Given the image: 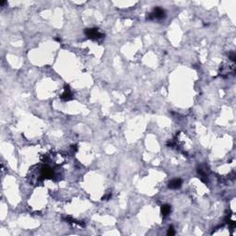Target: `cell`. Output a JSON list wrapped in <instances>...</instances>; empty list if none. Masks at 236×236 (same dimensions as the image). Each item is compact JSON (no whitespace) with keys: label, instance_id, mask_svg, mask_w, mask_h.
<instances>
[{"label":"cell","instance_id":"6da1fadb","mask_svg":"<svg viewBox=\"0 0 236 236\" xmlns=\"http://www.w3.org/2000/svg\"><path fill=\"white\" fill-rule=\"evenodd\" d=\"M85 35L92 40H101L104 37V34L97 29V28H91L85 30Z\"/></svg>","mask_w":236,"mask_h":236},{"label":"cell","instance_id":"7a4b0ae2","mask_svg":"<svg viewBox=\"0 0 236 236\" xmlns=\"http://www.w3.org/2000/svg\"><path fill=\"white\" fill-rule=\"evenodd\" d=\"M234 71H235L234 63L229 65H222L221 67V69H219V75L223 77H228L230 75H233Z\"/></svg>","mask_w":236,"mask_h":236},{"label":"cell","instance_id":"3957f363","mask_svg":"<svg viewBox=\"0 0 236 236\" xmlns=\"http://www.w3.org/2000/svg\"><path fill=\"white\" fill-rule=\"evenodd\" d=\"M165 11L161 9V7H156V9H154V10L152 12H151L149 14H148L147 16V19L148 20H161V19H163L165 18Z\"/></svg>","mask_w":236,"mask_h":236},{"label":"cell","instance_id":"277c9868","mask_svg":"<svg viewBox=\"0 0 236 236\" xmlns=\"http://www.w3.org/2000/svg\"><path fill=\"white\" fill-rule=\"evenodd\" d=\"M61 99L63 101H70L73 99V94H72V91L70 90L69 86L68 85H65V89H64V92L61 94Z\"/></svg>","mask_w":236,"mask_h":236},{"label":"cell","instance_id":"5b68a950","mask_svg":"<svg viewBox=\"0 0 236 236\" xmlns=\"http://www.w3.org/2000/svg\"><path fill=\"white\" fill-rule=\"evenodd\" d=\"M181 185H182V180L179 178L172 180L168 184V187L171 188V189H178V188L181 187Z\"/></svg>","mask_w":236,"mask_h":236},{"label":"cell","instance_id":"8992f818","mask_svg":"<svg viewBox=\"0 0 236 236\" xmlns=\"http://www.w3.org/2000/svg\"><path fill=\"white\" fill-rule=\"evenodd\" d=\"M171 206L170 205H163L161 206V215L162 217H166L168 216L170 213H171Z\"/></svg>","mask_w":236,"mask_h":236},{"label":"cell","instance_id":"52a82bcc","mask_svg":"<svg viewBox=\"0 0 236 236\" xmlns=\"http://www.w3.org/2000/svg\"><path fill=\"white\" fill-rule=\"evenodd\" d=\"M167 234L172 236V235H174L175 234V230L174 229V227L172 226H170L169 229H168V232H167Z\"/></svg>","mask_w":236,"mask_h":236},{"label":"cell","instance_id":"ba28073f","mask_svg":"<svg viewBox=\"0 0 236 236\" xmlns=\"http://www.w3.org/2000/svg\"><path fill=\"white\" fill-rule=\"evenodd\" d=\"M229 58L231 59V61L232 63H234V61H235V53L234 52H231L229 54Z\"/></svg>","mask_w":236,"mask_h":236},{"label":"cell","instance_id":"9c48e42d","mask_svg":"<svg viewBox=\"0 0 236 236\" xmlns=\"http://www.w3.org/2000/svg\"><path fill=\"white\" fill-rule=\"evenodd\" d=\"M112 198V194L111 193H108L106 194L104 196H103V200H108V199H111Z\"/></svg>","mask_w":236,"mask_h":236},{"label":"cell","instance_id":"30bf717a","mask_svg":"<svg viewBox=\"0 0 236 236\" xmlns=\"http://www.w3.org/2000/svg\"><path fill=\"white\" fill-rule=\"evenodd\" d=\"M56 41H57V42H60V41H61V39H60V38H56Z\"/></svg>","mask_w":236,"mask_h":236}]
</instances>
